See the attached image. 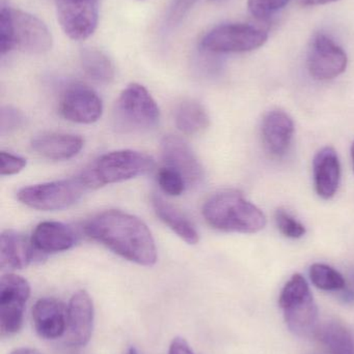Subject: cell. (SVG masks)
Listing matches in <instances>:
<instances>
[{"label": "cell", "mask_w": 354, "mask_h": 354, "mask_svg": "<svg viewBox=\"0 0 354 354\" xmlns=\"http://www.w3.org/2000/svg\"><path fill=\"white\" fill-rule=\"evenodd\" d=\"M89 239L128 261L152 266L157 261V249L147 225L133 214L109 209L96 214L83 227Z\"/></svg>", "instance_id": "1"}, {"label": "cell", "mask_w": 354, "mask_h": 354, "mask_svg": "<svg viewBox=\"0 0 354 354\" xmlns=\"http://www.w3.org/2000/svg\"><path fill=\"white\" fill-rule=\"evenodd\" d=\"M206 222L224 232L256 233L266 226L264 212L237 191L214 194L203 206Z\"/></svg>", "instance_id": "2"}, {"label": "cell", "mask_w": 354, "mask_h": 354, "mask_svg": "<svg viewBox=\"0 0 354 354\" xmlns=\"http://www.w3.org/2000/svg\"><path fill=\"white\" fill-rule=\"evenodd\" d=\"M154 167L155 161L147 153L123 149L100 156L79 176L89 191L145 176Z\"/></svg>", "instance_id": "3"}, {"label": "cell", "mask_w": 354, "mask_h": 354, "mask_svg": "<svg viewBox=\"0 0 354 354\" xmlns=\"http://www.w3.org/2000/svg\"><path fill=\"white\" fill-rule=\"evenodd\" d=\"M289 330L301 338L315 336L318 328V308L309 284L301 274H295L286 283L280 299Z\"/></svg>", "instance_id": "4"}, {"label": "cell", "mask_w": 354, "mask_h": 354, "mask_svg": "<svg viewBox=\"0 0 354 354\" xmlns=\"http://www.w3.org/2000/svg\"><path fill=\"white\" fill-rule=\"evenodd\" d=\"M159 107L143 85L131 83L121 93L114 109L116 127L125 132H145L157 126Z\"/></svg>", "instance_id": "5"}, {"label": "cell", "mask_w": 354, "mask_h": 354, "mask_svg": "<svg viewBox=\"0 0 354 354\" xmlns=\"http://www.w3.org/2000/svg\"><path fill=\"white\" fill-rule=\"evenodd\" d=\"M89 191L80 176L22 187L17 193L21 203L33 209L52 212L70 207Z\"/></svg>", "instance_id": "6"}, {"label": "cell", "mask_w": 354, "mask_h": 354, "mask_svg": "<svg viewBox=\"0 0 354 354\" xmlns=\"http://www.w3.org/2000/svg\"><path fill=\"white\" fill-rule=\"evenodd\" d=\"M268 33L263 29L245 23L218 25L201 39L202 49L210 53H245L262 47Z\"/></svg>", "instance_id": "7"}, {"label": "cell", "mask_w": 354, "mask_h": 354, "mask_svg": "<svg viewBox=\"0 0 354 354\" xmlns=\"http://www.w3.org/2000/svg\"><path fill=\"white\" fill-rule=\"evenodd\" d=\"M30 286L22 277L6 274L0 280V333L2 338L16 334L22 328L25 305Z\"/></svg>", "instance_id": "8"}, {"label": "cell", "mask_w": 354, "mask_h": 354, "mask_svg": "<svg viewBox=\"0 0 354 354\" xmlns=\"http://www.w3.org/2000/svg\"><path fill=\"white\" fill-rule=\"evenodd\" d=\"M307 64L310 75L315 80L328 81L345 72L348 58L334 39L319 32L312 39Z\"/></svg>", "instance_id": "9"}, {"label": "cell", "mask_w": 354, "mask_h": 354, "mask_svg": "<svg viewBox=\"0 0 354 354\" xmlns=\"http://www.w3.org/2000/svg\"><path fill=\"white\" fill-rule=\"evenodd\" d=\"M58 22L70 39L82 41L95 32L99 0H54Z\"/></svg>", "instance_id": "10"}, {"label": "cell", "mask_w": 354, "mask_h": 354, "mask_svg": "<svg viewBox=\"0 0 354 354\" xmlns=\"http://www.w3.org/2000/svg\"><path fill=\"white\" fill-rule=\"evenodd\" d=\"M12 47L28 54L47 53L52 47V35L37 17L10 8Z\"/></svg>", "instance_id": "11"}, {"label": "cell", "mask_w": 354, "mask_h": 354, "mask_svg": "<svg viewBox=\"0 0 354 354\" xmlns=\"http://www.w3.org/2000/svg\"><path fill=\"white\" fill-rule=\"evenodd\" d=\"M58 109L60 115L69 122L91 124L101 118L103 104L91 87L76 83L62 93Z\"/></svg>", "instance_id": "12"}, {"label": "cell", "mask_w": 354, "mask_h": 354, "mask_svg": "<svg viewBox=\"0 0 354 354\" xmlns=\"http://www.w3.org/2000/svg\"><path fill=\"white\" fill-rule=\"evenodd\" d=\"M161 156L168 167L180 172L187 187H197L205 178L203 166L188 143L174 135L164 137L161 141Z\"/></svg>", "instance_id": "13"}, {"label": "cell", "mask_w": 354, "mask_h": 354, "mask_svg": "<svg viewBox=\"0 0 354 354\" xmlns=\"http://www.w3.org/2000/svg\"><path fill=\"white\" fill-rule=\"evenodd\" d=\"M94 305L89 293L77 291L71 297L67 316V338L71 346L82 347L89 343L93 333Z\"/></svg>", "instance_id": "14"}, {"label": "cell", "mask_w": 354, "mask_h": 354, "mask_svg": "<svg viewBox=\"0 0 354 354\" xmlns=\"http://www.w3.org/2000/svg\"><path fill=\"white\" fill-rule=\"evenodd\" d=\"M261 135L265 151L272 157H283L292 142L294 122L283 110H272L264 116Z\"/></svg>", "instance_id": "15"}, {"label": "cell", "mask_w": 354, "mask_h": 354, "mask_svg": "<svg viewBox=\"0 0 354 354\" xmlns=\"http://www.w3.org/2000/svg\"><path fill=\"white\" fill-rule=\"evenodd\" d=\"M31 245L39 258L49 254L68 251L76 243V235L64 223L46 221L39 223L30 237Z\"/></svg>", "instance_id": "16"}, {"label": "cell", "mask_w": 354, "mask_h": 354, "mask_svg": "<svg viewBox=\"0 0 354 354\" xmlns=\"http://www.w3.org/2000/svg\"><path fill=\"white\" fill-rule=\"evenodd\" d=\"M68 308L53 297L39 299L33 309V326L42 338L54 340L67 330Z\"/></svg>", "instance_id": "17"}, {"label": "cell", "mask_w": 354, "mask_h": 354, "mask_svg": "<svg viewBox=\"0 0 354 354\" xmlns=\"http://www.w3.org/2000/svg\"><path fill=\"white\" fill-rule=\"evenodd\" d=\"M85 145L78 135L60 132H47L37 135L31 140V149L47 160L67 161L76 157Z\"/></svg>", "instance_id": "18"}, {"label": "cell", "mask_w": 354, "mask_h": 354, "mask_svg": "<svg viewBox=\"0 0 354 354\" xmlns=\"http://www.w3.org/2000/svg\"><path fill=\"white\" fill-rule=\"evenodd\" d=\"M314 185L322 199H332L341 180V164L338 153L332 147L320 149L313 160Z\"/></svg>", "instance_id": "19"}, {"label": "cell", "mask_w": 354, "mask_h": 354, "mask_svg": "<svg viewBox=\"0 0 354 354\" xmlns=\"http://www.w3.org/2000/svg\"><path fill=\"white\" fill-rule=\"evenodd\" d=\"M39 258L30 239L14 230H6L0 236V266L2 270H21Z\"/></svg>", "instance_id": "20"}, {"label": "cell", "mask_w": 354, "mask_h": 354, "mask_svg": "<svg viewBox=\"0 0 354 354\" xmlns=\"http://www.w3.org/2000/svg\"><path fill=\"white\" fill-rule=\"evenodd\" d=\"M152 205L158 218L183 241H186L188 245L199 243L200 235L197 228L180 210L177 209L157 194L152 196Z\"/></svg>", "instance_id": "21"}, {"label": "cell", "mask_w": 354, "mask_h": 354, "mask_svg": "<svg viewBox=\"0 0 354 354\" xmlns=\"http://www.w3.org/2000/svg\"><path fill=\"white\" fill-rule=\"evenodd\" d=\"M315 337L328 354H354L353 334L338 320H330L318 326Z\"/></svg>", "instance_id": "22"}, {"label": "cell", "mask_w": 354, "mask_h": 354, "mask_svg": "<svg viewBox=\"0 0 354 354\" xmlns=\"http://www.w3.org/2000/svg\"><path fill=\"white\" fill-rule=\"evenodd\" d=\"M175 122L181 133L191 136L204 132L209 127L210 118L201 103L189 100L177 108Z\"/></svg>", "instance_id": "23"}, {"label": "cell", "mask_w": 354, "mask_h": 354, "mask_svg": "<svg viewBox=\"0 0 354 354\" xmlns=\"http://www.w3.org/2000/svg\"><path fill=\"white\" fill-rule=\"evenodd\" d=\"M81 66L85 74L98 83L107 84L114 78V66L112 59L101 50L85 48L80 53Z\"/></svg>", "instance_id": "24"}, {"label": "cell", "mask_w": 354, "mask_h": 354, "mask_svg": "<svg viewBox=\"0 0 354 354\" xmlns=\"http://www.w3.org/2000/svg\"><path fill=\"white\" fill-rule=\"evenodd\" d=\"M312 283L320 290H344L346 283L342 274L332 266L324 263H315L310 268Z\"/></svg>", "instance_id": "25"}, {"label": "cell", "mask_w": 354, "mask_h": 354, "mask_svg": "<svg viewBox=\"0 0 354 354\" xmlns=\"http://www.w3.org/2000/svg\"><path fill=\"white\" fill-rule=\"evenodd\" d=\"M157 183L164 193L174 197L182 195L187 187L186 181L182 174L168 166L161 168L158 171Z\"/></svg>", "instance_id": "26"}, {"label": "cell", "mask_w": 354, "mask_h": 354, "mask_svg": "<svg viewBox=\"0 0 354 354\" xmlns=\"http://www.w3.org/2000/svg\"><path fill=\"white\" fill-rule=\"evenodd\" d=\"M274 220H276L278 230L288 239H301L307 232L305 225L301 224L294 216H291L283 208L276 209V214H274Z\"/></svg>", "instance_id": "27"}, {"label": "cell", "mask_w": 354, "mask_h": 354, "mask_svg": "<svg viewBox=\"0 0 354 354\" xmlns=\"http://www.w3.org/2000/svg\"><path fill=\"white\" fill-rule=\"evenodd\" d=\"M199 0H172L164 20L166 29H174L184 20Z\"/></svg>", "instance_id": "28"}, {"label": "cell", "mask_w": 354, "mask_h": 354, "mask_svg": "<svg viewBox=\"0 0 354 354\" xmlns=\"http://www.w3.org/2000/svg\"><path fill=\"white\" fill-rule=\"evenodd\" d=\"M26 118L24 114L12 106L2 107L0 115V134L2 136L12 134L24 127Z\"/></svg>", "instance_id": "29"}, {"label": "cell", "mask_w": 354, "mask_h": 354, "mask_svg": "<svg viewBox=\"0 0 354 354\" xmlns=\"http://www.w3.org/2000/svg\"><path fill=\"white\" fill-rule=\"evenodd\" d=\"M289 1L290 0H249L247 6L253 17L263 20L282 10Z\"/></svg>", "instance_id": "30"}, {"label": "cell", "mask_w": 354, "mask_h": 354, "mask_svg": "<svg viewBox=\"0 0 354 354\" xmlns=\"http://www.w3.org/2000/svg\"><path fill=\"white\" fill-rule=\"evenodd\" d=\"M0 48H1L2 55L14 49L12 41L10 8L4 6L3 3L1 4V10H0Z\"/></svg>", "instance_id": "31"}, {"label": "cell", "mask_w": 354, "mask_h": 354, "mask_svg": "<svg viewBox=\"0 0 354 354\" xmlns=\"http://www.w3.org/2000/svg\"><path fill=\"white\" fill-rule=\"evenodd\" d=\"M0 174L2 176H14L22 171L27 165L26 159L20 156L12 155V153L1 151L0 153Z\"/></svg>", "instance_id": "32"}, {"label": "cell", "mask_w": 354, "mask_h": 354, "mask_svg": "<svg viewBox=\"0 0 354 354\" xmlns=\"http://www.w3.org/2000/svg\"><path fill=\"white\" fill-rule=\"evenodd\" d=\"M168 354H195L188 343L182 338H176L170 344Z\"/></svg>", "instance_id": "33"}, {"label": "cell", "mask_w": 354, "mask_h": 354, "mask_svg": "<svg viewBox=\"0 0 354 354\" xmlns=\"http://www.w3.org/2000/svg\"><path fill=\"white\" fill-rule=\"evenodd\" d=\"M301 6H324V4L332 3V2L338 1V0H297Z\"/></svg>", "instance_id": "34"}, {"label": "cell", "mask_w": 354, "mask_h": 354, "mask_svg": "<svg viewBox=\"0 0 354 354\" xmlns=\"http://www.w3.org/2000/svg\"><path fill=\"white\" fill-rule=\"evenodd\" d=\"M10 354H41L39 351H35V349L31 348H20L17 349V351H12Z\"/></svg>", "instance_id": "35"}, {"label": "cell", "mask_w": 354, "mask_h": 354, "mask_svg": "<svg viewBox=\"0 0 354 354\" xmlns=\"http://www.w3.org/2000/svg\"><path fill=\"white\" fill-rule=\"evenodd\" d=\"M126 354H139V353H137L136 349L133 348L132 347V348L129 349L128 353Z\"/></svg>", "instance_id": "36"}, {"label": "cell", "mask_w": 354, "mask_h": 354, "mask_svg": "<svg viewBox=\"0 0 354 354\" xmlns=\"http://www.w3.org/2000/svg\"><path fill=\"white\" fill-rule=\"evenodd\" d=\"M351 158H353V171H354V142L353 145V147H351Z\"/></svg>", "instance_id": "37"}, {"label": "cell", "mask_w": 354, "mask_h": 354, "mask_svg": "<svg viewBox=\"0 0 354 354\" xmlns=\"http://www.w3.org/2000/svg\"><path fill=\"white\" fill-rule=\"evenodd\" d=\"M351 279H353L354 283V270H353V272H351Z\"/></svg>", "instance_id": "38"}, {"label": "cell", "mask_w": 354, "mask_h": 354, "mask_svg": "<svg viewBox=\"0 0 354 354\" xmlns=\"http://www.w3.org/2000/svg\"><path fill=\"white\" fill-rule=\"evenodd\" d=\"M211 1L218 2V1H222V0H211Z\"/></svg>", "instance_id": "39"}]
</instances>
